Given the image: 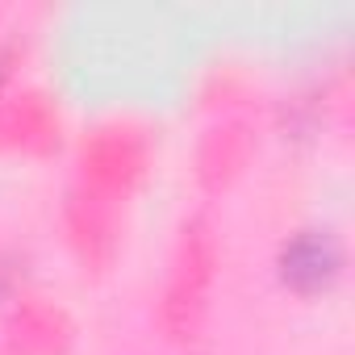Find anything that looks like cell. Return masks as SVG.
Instances as JSON below:
<instances>
[{"instance_id":"7a4b0ae2","label":"cell","mask_w":355,"mask_h":355,"mask_svg":"<svg viewBox=\"0 0 355 355\" xmlns=\"http://www.w3.org/2000/svg\"><path fill=\"white\" fill-rule=\"evenodd\" d=\"M214 268H218V243L209 234V222H189L180 234L171 259V276L163 288V326L171 338H189L205 313L209 288H214Z\"/></svg>"},{"instance_id":"277c9868","label":"cell","mask_w":355,"mask_h":355,"mask_svg":"<svg viewBox=\"0 0 355 355\" xmlns=\"http://www.w3.org/2000/svg\"><path fill=\"white\" fill-rule=\"evenodd\" d=\"M71 343V326L63 309L26 301L9 313L5 334H0V355H63Z\"/></svg>"},{"instance_id":"5b68a950","label":"cell","mask_w":355,"mask_h":355,"mask_svg":"<svg viewBox=\"0 0 355 355\" xmlns=\"http://www.w3.org/2000/svg\"><path fill=\"white\" fill-rule=\"evenodd\" d=\"M59 134V117L51 113V105L34 92L0 105V146L9 150H46Z\"/></svg>"},{"instance_id":"3957f363","label":"cell","mask_w":355,"mask_h":355,"mask_svg":"<svg viewBox=\"0 0 355 355\" xmlns=\"http://www.w3.org/2000/svg\"><path fill=\"white\" fill-rule=\"evenodd\" d=\"M280 280L293 293H326L343 272V247L330 230H297L280 247Z\"/></svg>"},{"instance_id":"6da1fadb","label":"cell","mask_w":355,"mask_h":355,"mask_svg":"<svg viewBox=\"0 0 355 355\" xmlns=\"http://www.w3.org/2000/svg\"><path fill=\"white\" fill-rule=\"evenodd\" d=\"M146 171V142L130 125H105L80 146V175L71 197H84L109 214L125 205Z\"/></svg>"},{"instance_id":"8992f818","label":"cell","mask_w":355,"mask_h":355,"mask_svg":"<svg viewBox=\"0 0 355 355\" xmlns=\"http://www.w3.org/2000/svg\"><path fill=\"white\" fill-rule=\"evenodd\" d=\"M247 155H251V130H247V125L230 121V125L209 130V138H205V146H201V184H205V189L230 184L234 175L243 171Z\"/></svg>"}]
</instances>
